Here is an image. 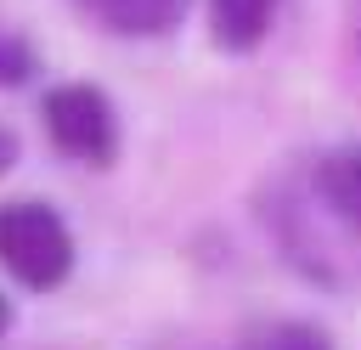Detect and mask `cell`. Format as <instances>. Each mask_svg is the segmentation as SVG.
Returning <instances> with one entry per match:
<instances>
[{
    "label": "cell",
    "instance_id": "obj_1",
    "mask_svg": "<svg viewBox=\"0 0 361 350\" xmlns=\"http://www.w3.org/2000/svg\"><path fill=\"white\" fill-rule=\"evenodd\" d=\"M0 265L34 294L62 288L73 277V231H68V220L39 198L0 203Z\"/></svg>",
    "mask_w": 361,
    "mask_h": 350
},
{
    "label": "cell",
    "instance_id": "obj_2",
    "mask_svg": "<svg viewBox=\"0 0 361 350\" xmlns=\"http://www.w3.org/2000/svg\"><path fill=\"white\" fill-rule=\"evenodd\" d=\"M39 119H45V135H51V147H56L62 158L96 164V169L113 164V152H118V113H113V102H107L96 85L73 79V85L45 90Z\"/></svg>",
    "mask_w": 361,
    "mask_h": 350
},
{
    "label": "cell",
    "instance_id": "obj_3",
    "mask_svg": "<svg viewBox=\"0 0 361 350\" xmlns=\"http://www.w3.org/2000/svg\"><path fill=\"white\" fill-rule=\"evenodd\" d=\"M310 186H316L322 209H327L344 231H361V141H355V147H333V152L316 164Z\"/></svg>",
    "mask_w": 361,
    "mask_h": 350
},
{
    "label": "cell",
    "instance_id": "obj_4",
    "mask_svg": "<svg viewBox=\"0 0 361 350\" xmlns=\"http://www.w3.org/2000/svg\"><path fill=\"white\" fill-rule=\"evenodd\" d=\"M79 11H90L102 28L130 34V40H158L169 28H180L192 0H73Z\"/></svg>",
    "mask_w": 361,
    "mask_h": 350
},
{
    "label": "cell",
    "instance_id": "obj_5",
    "mask_svg": "<svg viewBox=\"0 0 361 350\" xmlns=\"http://www.w3.org/2000/svg\"><path fill=\"white\" fill-rule=\"evenodd\" d=\"M276 17V0H209V28L220 51H254Z\"/></svg>",
    "mask_w": 361,
    "mask_h": 350
},
{
    "label": "cell",
    "instance_id": "obj_6",
    "mask_svg": "<svg viewBox=\"0 0 361 350\" xmlns=\"http://www.w3.org/2000/svg\"><path fill=\"white\" fill-rule=\"evenodd\" d=\"M243 350H333V339L310 322H265Z\"/></svg>",
    "mask_w": 361,
    "mask_h": 350
},
{
    "label": "cell",
    "instance_id": "obj_7",
    "mask_svg": "<svg viewBox=\"0 0 361 350\" xmlns=\"http://www.w3.org/2000/svg\"><path fill=\"white\" fill-rule=\"evenodd\" d=\"M34 68H39L34 45H28L17 28H0V90H17V85H28V79H34Z\"/></svg>",
    "mask_w": 361,
    "mask_h": 350
},
{
    "label": "cell",
    "instance_id": "obj_8",
    "mask_svg": "<svg viewBox=\"0 0 361 350\" xmlns=\"http://www.w3.org/2000/svg\"><path fill=\"white\" fill-rule=\"evenodd\" d=\"M11 164H17V135H11L6 124H0V175H6Z\"/></svg>",
    "mask_w": 361,
    "mask_h": 350
},
{
    "label": "cell",
    "instance_id": "obj_9",
    "mask_svg": "<svg viewBox=\"0 0 361 350\" xmlns=\"http://www.w3.org/2000/svg\"><path fill=\"white\" fill-rule=\"evenodd\" d=\"M11 327V305H6V294H0V333Z\"/></svg>",
    "mask_w": 361,
    "mask_h": 350
}]
</instances>
